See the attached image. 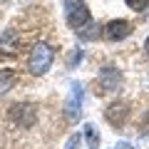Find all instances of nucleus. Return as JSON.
I'll return each instance as SVG.
<instances>
[{
    "label": "nucleus",
    "instance_id": "20e7f679",
    "mask_svg": "<svg viewBox=\"0 0 149 149\" xmlns=\"http://www.w3.org/2000/svg\"><path fill=\"white\" fill-rule=\"evenodd\" d=\"M82 100H85V87H82L80 82H72L70 95H67V100H65V119H67V122H77V119H80Z\"/></svg>",
    "mask_w": 149,
    "mask_h": 149
},
{
    "label": "nucleus",
    "instance_id": "dca6fc26",
    "mask_svg": "<svg viewBox=\"0 0 149 149\" xmlns=\"http://www.w3.org/2000/svg\"><path fill=\"white\" fill-rule=\"evenodd\" d=\"M144 52H147V57H149V37H147V42H144Z\"/></svg>",
    "mask_w": 149,
    "mask_h": 149
},
{
    "label": "nucleus",
    "instance_id": "ddd939ff",
    "mask_svg": "<svg viewBox=\"0 0 149 149\" xmlns=\"http://www.w3.org/2000/svg\"><path fill=\"white\" fill-rule=\"evenodd\" d=\"M82 57H85V52H82V50H80V47H77V50H74V52H72V57H70V67H74V65L80 62V60H82Z\"/></svg>",
    "mask_w": 149,
    "mask_h": 149
},
{
    "label": "nucleus",
    "instance_id": "9d476101",
    "mask_svg": "<svg viewBox=\"0 0 149 149\" xmlns=\"http://www.w3.org/2000/svg\"><path fill=\"white\" fill-rule=\"evenodd\" d=\"M85 137H87V144H90L92 149L100 147V134H97L95 124H85Z\"/></svg>",
    "mask_w": 149,
    "mask_h": 149
},
{
    "label": "nucleus",
    "instance_id": "f03ea898",
    "mask_svg": "<svg viewBox=\"0 0 149 149\" xmlns=\"http://www.w3.org/2000/svg\"><path fill=\"white\" fill-rule=\"evenodd\" d=\"M65 17L67 25L72 30H85V25H90V10H87L85 0H65Z\"/></svg>",
    "mask_w": 149,
    "mask_h": 149
},
{
    "label": "nucleus",
    "instance_id": "39448f33",
    "mask_svg": "<svg viewBox=\"0 0 149 149\" xmlns=\"http://www.w3.org/2000/svg\"><path fill=\"white\" fill-rule=\"evenodd\" d=\"M122 82V74H119L117 67H102L100 74H97V87H100V95H107V92H114Z\"/></svg>",
    "mask_w": 149,
    "mask_h": 149
},
{
    "label": "nucleus",
    "instance_id": "f257e3e1",
    "mask_svg": "<svg viewBox=\"0 0 149 149\" xmlns=\"http://www.w3.org/2000/svg\"><path fill=\"white\" fill-rule=\"evenodd\" d=\"M55 60V52L52 47H50L47 42H37L35 47L30 50V57H27V70H30L32 74H45L50 70V65H52Z\"/></svg>",
    "mask_w": 149,
    "mask_h": 149
},
{
    "label": "nucleus",
    "instance_id": "f8f14e48",
    "mask_svg": "<svg viewBox=\"0 0 149 149\" xmlns=\"http://www.w3.org/2000/svg\"><path fill=\"white\" fill-rule=\"evenodd\" d=\"M80 142H82L80 134H72V137L67 139V144H65V149H77V147H80Z\"/></svg>",
    "mask_w": 149,
    "mask_h": 149
},
{
    "label": "nucleus",
    "instance_id": "6e6552de",
    "mask_svg": "<svg viewBox=\"0 0 149 149\" xmlns=\"http://www.w3.org/2000/svg\"><path fill=\"white\" fill-rule=\"evenodd\" d=\"M17 47H20V35H17L15 30H5L3 35H0V52L15 55Z\"/></svg>",
    "mask_w": 149,
    "mask_h": 149
},
{
    "label": "nucleus",
    "instance_id": "1a4fd4ad",
    "mask_svg": "<svg viewBox=\"0 0 149 149\" xmlns=\"http://www.w3.org/2000/svg\"><path fill=\"white\" fill-rule=\"evenodd\" d=\"M15 80H17L15 70H10V67H3V70H0V95H5V92L15 85Z\"/></svg>",
    "mask_w": 149,
    "mask_h": 149
},
{
    "label": "nucleus",
    "instance_id": "2eb2a0df",
    "mask_svg": "<svg viewBox=\"0 0 149 149\" xmlns=\"http://www.w3.org/2000/svg\"><path fill=\"white\" fill-rule=\"evenodd\" d=\"M114 149H134V147H132V144H129V142H119V144H117V147H114Z\"/></svg>",
    "mask_w": 149,
    "mask_h": 149
},
{
    "label": "nucleus",
    "instance_id": "4468645a",
    "mask_svg": "<svg viewBox=\"0 0 149 149\" xmlns=\"http://www.w3.org/2000/svg\"><path fill=\"white\" fill-rule=\"evenodd\" d=\"M142 134H144V137H149V112L142 117Z\"/></svg>",
    "mask_w": 149,
    "mask_h": 149
},
{
    "label": "nucleus",
    "instance_id": "7ed1b4c3",
    "mask_svg": "<svg viewBox=\"0 0 149 149\" xmlns=\"http://www.w3.org/2000/svg\"><path fill=\"white\" fill-rule=\"evenodd\" d=\"M10 122L22 129H30L37 122V107L32 102H15L10 107Z\"/></svg>",
    "mask_w": 149,
    "mask_h": 149
},
{
    "label": "nucleus",
    "instance_id": "423d86ee",
    "mask_svg": "<svg viewBox=\"0 0 149 149\" xmlns=\"http://www.w3.org/2000/svg\"><path fill=\"white\" fill-rule=\"evenodd\" d=\"M127 117H129V104H127V102H112V104L104 109V119H107L114 129L124 127Z\"/></svg>",
    "mask_w": 149,
    "mask_h": 149
},
{
    "label": "nucleus",
    "instance_id": "0eeeda50",
    "mask_svg": "<svg viewBox=\"0 0 149 149\" xmlns=\"http://www.w3.org/2000/svg\"><path fill=\"white\" fill-rule=\"evenodd\" d=\"M129 35H132V22H127V20H112L104 25V37L109 42H119V40H124Z\"/></svg>",
    "mask_w": 149,
    "mask_h": 149
},
{
    "label": "nucleus",
    "instance_id": "9b49d317",
    "mask_svg": "<svg viewBox=\"0 0 149 149\" xmlns=\"http://www.w3.org/2000/svg\"><path fill=\"white\" fill-rule=\"evenodd\" d=\"M124 3H127L129 8H132V10H147V5H149V0H124Z\"/></svg>",
    "mask_w": 149,
    "mask_h": 149
}]
</instances>
